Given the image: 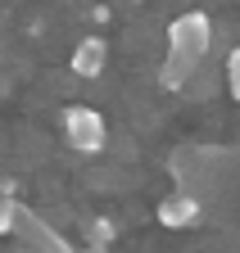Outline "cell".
<instances>
[{
	"label": "cell",
	"mask_w": 240,
	"mask_h": 253,
	"mask_svg": "<svg viewBox=\"0 0 240 253\" xmlns=\"http://www.w3.org/2000/svg\"><path fill=\"white\" fill-rule=\"evenodd\" d=\"M208 41H213V23H208V14L191 9L182 18H172L168 23V54H163L159 82L168 90H186L191 77L204 68V59H208Z\"/></svg>",
	"instance_id": "obj_1"
},
{
	"label": "cell",
	"mask_w": 240,
	"mask_h": 253,
	"mask_svg": "<svg viewBox=\"0 0 240 253\" xmlns=\"http://www.w3.org/2000/svg\"><path fill=\"white\" fill-rule=\"evenodd\" d=\"M64 140L77 149V154H100L104 140H109V126L96 109H86V104H68L64 109Z\"/></svg>",
	"instance_id": "obj_2"
},
{
	"label": "cell",
	"mask_w": 240,
	"mask_h": 253,
	"mask_svg": "<svg viewBox=\"0 0 240 253\" xmlns=\"http://www.w3.org/2000/svg\"><path fill=\"white\" fill-rule=\"evenodd\" d=\"M154 212H159V221H163L168 231H195V226H199V217H204L199 199L186 195V190H172V195H163Z\"/></svg>",
	"instance_id": "obj_3"
},
{
	"label": "cell",
	"mask_w": 240,
	"mask_h": 253,
	"mask_svg": "<svg viewBox=\"0 0 240 253\" xmlns=\"http://www.w3.org/2000/svg\"><path fill=\"white\" fill-rule=\"evenodd\" d=\"M14 231L27 240V249H37V253H77L64 235H54L46 221H41V217H32L23 204H18V221H14ZM82 253H86V249H82Z\"/></svg>",
	"instance_id": "obj_4"
},
{
	"label": "cell",
	"mask_w": 240,
	"mask_h": 253,
	"mask_svg": "<svg viewBox=\"0 0 240 253\" xmlns=\"http://www.w3.org/2000/svg\"><path fill=\"white\" fill-rule=\"evenodd\" d=\"M104 63H109V41H104V37H82V41L73 45L68 68H73V77L91 82V77H100V73H104Z\"/></svg>",
	"instance_id": "obj_5"
},
{
	"label": "cell",
	"mask_w": 240,
	"mask_h": 253,
	"mask_svg": "<svg viewBox=\"0 0 240 253\" xmlns=\"http://www.w3.org/2000/svg\"><path fill=\"white\" fill-rule=\"evenodd\" d=\"M14 221H18V199L0 190V235H14Z\"/></svg>",
	"instance_id": "obj_6"
},
{
	"label": "cell",
	"mask_w": 240,
	"mask_h": 253,
	"mask_svg": "<svg viewBox=\"0 0 240 253\" xmlns=\"http://www.w3.org/2000/svg\"><path fill=\"white\" fill-rule=\"evenodd\" d=\"M227 86H231V95L240 100V45L227 54Z\"/></svg>",
	"instance_id": "obj_7"
}]
</instances>
